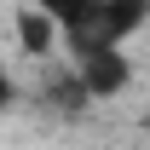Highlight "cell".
I'll return each mask as SVG.
<instances>
[{
    "label": "cell",
    "mask_w": 150,
    "mask_h": 150,
    "mask_svg": "<svg viewBox=\"0 0 150 150\" xmlns=\"http://www.w3.org/2000/svg\"><path fill=\"white\" fill-rule=\"evenodd\" d=\"M46 18L58 23V46L69 52H87V46H121L133 29L150 23V6L139 0H52Z\"/></svg>",
    "instance_id": "obj_1"
},
{
    "label": "cell",
    "mask_w": 150,
    "mask_h": 150,
    "mask_svg": "<svg viewBox=\"0 0 150 150\" xmlns=\"http://www.w3.org/2000/svg\"><path fill=\"white\" fill-rule=\"evenodd\" d=\"M69 75L81 81V93L98 104V98H115L133 81V64H127L121 46H87V52H69Z\"/></svg>",
    "instance_id": "obj_2"
},
{
    "label": "cell",
    "mask_w": 150,
    "mask_h": 150,
    "mask_svg": "<svg viewBox=\"0 0 150 150\" xmlns=\"http://www.w3.org/2000/svg\"><path fill=\"white\" fill-rule=\"evenodd\" d=\"M46 104H52L58 115H81L93 98L81 93V81H75V75H52V81H46Z\"/></svg>",
    "instance_id": "obj_4"
},
{
    "label": "cell",
    "mask_w": 150,
    "mask_h": 150,
    "mask_svg": "<svg viewBox=\"0 0 150 150\" xmlns=\"http://www.w3.org/2000/svg\"><path fill=\"white\" fill-rule=\"evenodd\" d=\"M12 98H18V87H12V75L0 69V110H6V104H12Z\"/></svg>",
    "instance_id": "obj_5"
},
{
    "label": "cell",
    "mask_w": 150,
    "mask_h": 150,
    "mask_svg": "<svg viewBox=\"0 0 150 150\" xmlns=\"http://www.w3.org/2000/svg\"><path fill=\"white\" fill-rule=\"evenodd\" d=\"M18 40H23V52H52L58 46V23L46 18V6H23L18 12Z\"/></svg>",
    "instance_id": "obj_3"
}]
</instances>
